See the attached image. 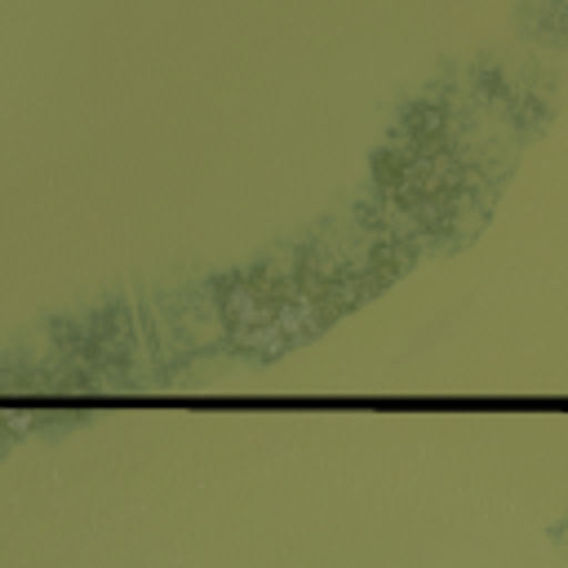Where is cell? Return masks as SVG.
<instances>
[{"label": "cell", "instance_id": "6da1fadb", "mask_svg": "<svg viewBox=\"0 0 568 568\" xmlns=\"http://www.w3.org/2000/svg\"><path fill=\"white\" fill-rule=\"evenodd\" d=\"M532 106L501 71L462 67L417 89L377 142L368 173L377 204L444 253L470 244L493 217L519 151L537 138Z\"/></svg>", "mask_w": 568, "mask_h": 568}, {"label": "cell", "instance_id": "3957f363", "mask_svg": "<svg viewBox=\"0 0 568 568\" xmlns=\"http://www.w3.org/2000/svg\"><path fill=\"white\" fill-rule=\"evenodd\" d=\"M519 27L528 31V40L568 49V0H524Z\"/></svg>", "mask_w": 568, "mask_h": 568}, {"label": "cell", "instance_id": "7a4b0ae2", "mask_svg": "<svg viewBox=\"0 0 568 568\" xmlns=\"http://www.w3.org/2000/svg\"><path fill=\"white\" fill-rule=\"evenodd\" d=\"M417 262V240L386 217L359 248L320 231V244H288L253 266L217 280V320L231 346L248 359H275L280 351L311 342L342 311L382 293Z\"/></svg>", "mask_w": 568, "mask_h": 568}]
</instances>
